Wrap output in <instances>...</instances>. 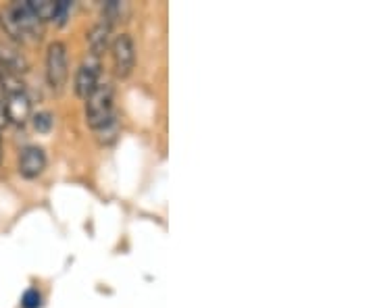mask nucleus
<instances>
[{"instance_id":"nucleus-15","label":"nucleus","mask_w":375,"mask_h":308,"mask_svg":"<svg viewBox=\"0 0 375 308\" xmlns=\"http://www.w3.org/2000/svg\"><path fill=\"white\" fill-rule=\"evenodd\" d=\"M6 125H8V121H6L4 109H2V102H0V129H2V127H6Z\"/></svg>"},{"instance_id":"nucleus-10","label":"nucleus","mask_w":375,"mask_h":308,"mask_svg":"<svg viewBox=\"0 0 375 308\" xmlns=\"http://www.w3.org/2000/svg\"><path fill=\"white\" fill-rule=\"evenodd\" d=\"M129 15V4L127 2H119V0H111L103 6V21L107 23H115V21H125V17Z\"/></svg>"},{"instance_id":"nucleus-4","label":"nucleus","mask_w":375,"mask_h":308,"mask_svg":"<svg viewBox=\"0 0 375 308\" xmlns=\"http://www.w3.org/2000/svg\"><path fill=\"white\" fill-rule=\"evenodd\" d=\"M112 52V67H115V76L119 79H127L132 76L134 67H136V46L129 34H121L112 40L111 44Z\"/></svg>"},{"instance_id":"nucleus-12","label":"nucleus","mask_w":375,"mask_h":308,"mask_svg":"<svg viewBox=\"0 0 375 308\" xmlns=\"http://www.w3.org/2000/svg\"><path fill=\"white\" fill-rule=\"evenodd\" d=\"M32 123H34V129H36L38 134H48L52 129L54 119H52V115L48 111H42V113H36V115L32 117Z\"/></svg>"},{"instance_id":"nucleus-13","label":"nucleus","mask_w":375,"mask_h":308,"mask_svg":"<svg viewBox=\"0 0 375 308\" xmlns=\"http://www.w3.org/2000/svg\"><path fill=\"white\" fill-rule=\"evenodd\" d=\"M42 307V296L36 288H30L23 296H21V308H40Z\"/></svg>"},{"instance_id":"nucleus-11","label":"nucleus","mask_w":375,"mask_h":308,"mask_svg":"<svg viewBox=\"0 0 375 308\" xmlns=\"http://www.w3.org/2000/svg\"><path fill=\"white\" fill-rule=\"evenodd\" d=\"M98 134H100L98 136L100 144H111V142H115V138L119 136V121H117V117H112L103 129H98Z\"/></svg>"},{"instance_id":"nucleus-9","label":"nucleus","mask_w":375,"mask_h":308,"mask_svg":"<svg viewBox=\"0 0 375 308\" xmlns=\"http://www.w3.org/2000/svg\"><path fill=\"white\" fill-rule=\"evenodd\" d=\"M25 4L42 25L48 23V21H54V17H57L59 2H54V0H28Z\"/></svg>"},{"instance_id":"nucleus-5","label":"nucleus","mask_w":375,"mask_h":308,"mask_svg":"<svg viewBox=\"0 0 375 308\" xmlns=\"http://www.w3.org/2000/svg\"><path fill=\"white\" fill-rule=\"evenodd\" d=\"M6 11L11 13V17H13V21H15V25H17V30H19V34H21L23 42L28 38L32 40L42 38V34H44V25H42L36 17H34V13L28 8L25 2H13V4L6 6Z\"/></svg>"},{"instance_id":"nucleus-2","label":"nucleus","mask_w":375,"mask_h":308,"mask_svg":"<svg viewBox=\"0 0 375 308\" xmlns=\"http://www.w3.org/2000/svg\"><path fill=\"white\" fill-rule=\"evenodd\" d=\"M69 77L67 46L63 42H50L46 50V81L52 92H63Z\"/></svg>"},{"instance_id":"nucleus-16","label":"nucleus","mask_w":375,"mask_h":308,"mask_svg":"<svg viewBox=\"0 0 375 308\" xmlns=\"http://www.w3.org/2000/svg\"><path fill=\"white\" fill-rule=\"evenodd\" d=\"M0 162H2V136H0Z\"/></svg>"},{"instance_id":"nucleus-7","label":"nucleus","mask_w":375,"mask_h":308,"mask_svg":"<svg viewBox=\"0 0 375 308\" xmlns=\"http://www.w3.org/2000/svg\"><path fill=\"white\" fill-rule=\"evenodd\" d=\"M46 169V153L40 146H25L19 154L17 171L23 179H36Z\"/></svg>"},{"instance_id":"nucleus-14","label":"nucleus","mask_w":375,"mask_h":308,"mask_svg":"<svg viewBox=\"0 0 375 308\" xmlns=\"http://www.w3.org/2000/svg\"><path fill=\"white\" fill-rule=\"evenodd\" d=\"M69 8H71V2L69 0H59V6H57V23L63 25L67 21V15H69Z\"/></svg>"},{"instance_id":"nucleus-6","label":"nucleus","mask_w":375,"mask_h":308,"mask_svg":"<svg viewBox=\"0 0 375 308\" xmlns=\"http://www.w3.org/2000/svg\"><path fill=\"white\" fill-rule=\"evenodd\" d=\"M2 109L6 121L13 125H25L28 119L32 115V100L28 96V92H17V94H8L2 96Z\"/></svg>"},{"instance_id":"nucleus-1","label":"nucleus","mask_w":375,"mask_h":308,"mask_svg":"<svg viewBox=\"0 0 375 308\" xmlns=\"http://www.w3.org/2000/svg\"><path fill=\"white\" fill-rule=\"evenodd\" d=\"M112 96H115V90L109 81L105 83H98L94 88V92L86 98V123L90 129L98 131L103 129L112 117Z\"/></svg>"},{"instance_id":"nucleus-3","label":"nucleus","mask_w":375,"mask_h":308,"mask_svg":"<svg viewBox=\"0 0 375 308\" xmlns=\"http://www.w3.org/2000/svg\"><path fill=\"white\" fill-rule=\"evenodd\" d=\"M100 69H103V63H100V57H94V54H86L81 65L77 67V73H75L74 90L77 94V98L86 100L94 88L98 85V79H100Z\"/></svg>"},{"instance_id":"nucleus-8","label":"nucleus","mask_w":375,"mask_h":308,"mask_svg":"<svg viewBox=\"0 0 375 308\" xmlns=\"http://www.w3.org/2000/svg\"><path fill=\"white\" fill-rule=\"evenodd\" d=\"M111 30L112 25L111 23H107V21H98V23L92 28V32H90V36H88L90 54L103 57V52H105V50L109 48V44H111Z\"/></svg>"}]
</instances>
